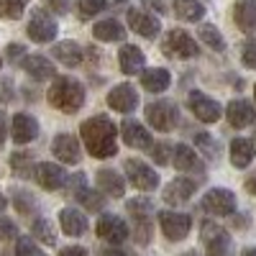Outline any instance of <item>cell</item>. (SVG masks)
<instances>
[{"mask_svg": "<svg viewBox=\"0 0 256 256\" xmlns=\"http://www.w3.org/2000/svg\"><path fill=\"white\" fill-rule=\"evenodd\" d=\"M141 84L148 90V92H164L169 84H172V77L164 67H156V70H146L144 77H141Z\"/></svg>", "mask_w": 256, "mask_h": 256, "instance_id": "83f0119b", "label": "cell"}, {"mask_svg": "<svg viewBox=\"0 0 256 256\" xmlns=\"http://www.w3.org/2000/svg\"><path fill=\"white\" fill-rule=\"evenodd\" d=\"M59 223H62V230L67 233V236H82V233L88 230V220H84V216L74 208H64L59 212Z\"/></svg>", "mask_w": 256, "mask_h": 256, "instance_id": "cb8c5ba5", "label": "cell"}, {"mask_svg": "<svg viewBox=\"0 0 256 256\" xmlns=\"http://www.w3.org/2000/svg\"><path fill=\"white\" fill-rule=\"evenodd\" d=\"M16 256H46L31 238H18L16 244Z\"/></svg>", "mask_w": 256, "mask_h": 256, "instance_id": "74e56055", "label": "cell"}, {"mask_svg": "<svg viewBox=\"0 0 256 256\" xmlns=\"http://www.w3.org/2000/svg\"><path fill=\"white\" fill-rule=\"evenodd\" d=\"M226 118L233 128H246L256 120V110H254V105L246 102V100H233L228 102V108H226Z\"/></svg>", "mask_w": 256, "mask_h": 256, "instance_id": "ac0fdd59", "label": "cell"}, {"mask_svg": "<svg viewBox=\"0 0 256 256\" xmlns=\"http://www.w3.org/2000/svg\"><path fill=\"white\" fill-rule=\"evenodd\" d=\"M0 67H3V56H0Z\"/></svg>", "mask_w": 256, "mask_h": 256, "instance_id": "db71d44e", "label": "cell"}, {"mask_svg": "<svg viewBox=\"0 0 256 256\" xmlns=\"http://www.w3.org/2000/svg\"><path fill=\"white\" fill-rule=\"evenodd\" d=\"M246 192H251V195H256V174H251L246 180Z\"/></svg>", "mask_w": 256, "mask_h": 256, "instance_id": "7dc6e473", "label": "cell"}, {"mask_svg": "<svg viewBox=\"0 0 256 256\" xmlns=\"http://www.w3.org/2000/svg\"><path fill=\"white\" fill-rule=\"evenodd\" d=\"M120 136H123L126 146H131V148H148V146H152V136H148V131L138 120H131V118L123 120Z\"/></svg>", "mask_w": 256, "mask_h": 256, "instance_id": "d6986e66", "label": "cell"}, {"mask_svg": "<svg viewBox=\"0 0 256 256\" xmlns=\"http://www.w3.org/2000/svg\"><path fill=\"white\" fill-rule=\"evenodd\" d=\"M46 3H49V8L56 10V13H67V8H70V0H46Z\"/></svg>", "mask_w": 256, "mask_h": 256, "instance_id": "f6af8a7d", "label": "cell"}, {"mask_svg": "<svg viewBox=\"0 0 256 256\" xmlns=\"http://www.w3.org/2000/svg\"><path fill=\"white\" fill-rule=\"evenodd\" d=\"M198 190V180H187V177H177L172 180L166 187H164V202L169 205H180V202H187Z\"/></svg>", "mask_w": 256, "mask_h": 256, "instance_id": "9a60e30c", "label": "cell"}, {"mask_svg": "<svg viewBox=\"0 0 256 256\" xmlns=\"http://www.w3.org/2000/svg\"><path fill=\"white\" fill-rule=\"evenodd\" d=\"M164 54L172 56V59H195L198 56V44L187 31L182 28H172L164 36V44H162Z\"/></svg>", "mask_w": 256, "mask_h": 256, "instance_id": "3957f363", "label": "cell"}, {"mask_svg": "<svg viewBox=\"0 0 256 256\" xmlns=\"http://www.w3.org/2000/svg\"><path fill=\"white\" fill-rule=\"evenodd\" d=\"M159 226H162L164 236L169 241H182V238H187V233L192 228V218L184 216V212H169V210H164V212H159Z\"/></svg>", "mask_w": 256, "mask_h": 256, "instance_id": "9c48e42d", "label": "cell"}, {"mask_svg": "<svg viewBox=\"0 0 256 256\" xmlns=\"http://www.w3.org/2000/svg\"><path fill=\"white\" fill-rule=\"evenodd\" d=\"M254 141L251 138H233L230 141V164L236 169H246L251 162H254Z\"/></svg>", "mask_w": 256, "mask_h": 256, "instance_id": "44dd1931", "label": "cell"}, {"mask_svg": "<svg viewBox=\"0 0 256 256\" xmlns=\"http://www.w3.org/2000/svg\"><path fill=\"white\" fill-rule=\"evenodd\" d=\"M59 256H88V251L80 248V246H70V248H62Z\"/></svg>", "mask_w": 256, "mask_h": 256, "instance_id": "bcb514c9", "label": "cell"}, {"mask_svg": "<svg viewBox=\"0 0 256 256\" xmlns=\"http://www.w3.org/2000/svg\"><path fill=\"white\" fill-rule=\"evenodd\" d=\"M80 136L95 159H108L118 152V128L105 116L88 118L80 126Z\"/></svg>", "mask_w": 256, "mask_h": 256, "instance_id": "6da1fadb", "label": "cell"}, {"mask_svg": "<svg viewBox=\"0 0 256 256\" xmlns=\"http://www.w3.org/2000/svg\"><path fill=\"white\" fill-rule=\"evenodd\" d=\"M6 208H8V200H6V198H3V192H0V212H3V210H6Z\"/></svg>", "mask_w": 256, "mask_h": 256, "instance_id": "816d5d0a", "label": "cell"}, {"mask_svg": "<svg viewBox=\"0 0 256 256\" xmlns=\"http://www.w3.org/2000/svg\"><path fill=\"white\" fill-rule=\"evenodd\" d=\"M202 241H205L208 256H230V236L218 223L212 220L202 223Z\"/></svg>", "mask_w": 256, "mask_h": 256, "instance_id": "8992f818", "label": "cell"}, {"mask_svg": "<svg viewBox=\"0 0 256 256\" xmlns=\"http://www.w3.org/2000/svg\"><path fill=\"white\" fill-rule=\"evenodd\" d=\"M92 36L98 41H120L126 36V31H123V26L118 24L116 18H105V20H100V24H95Z\"/></svg>", "mask_w": 256, "mask_h": 256, "instance_id": "f1b7e54d", "label": "cell"}, {"mask_svg": "<svg viewBox=\"0 0 256 256\" xmlns=\"http://www.w3.org/2000/svg\"><path fill=\"white\" fill-rule=\"evenodd\" d=\"M10 136L16 144H28L38 136V123L28 113H16L10 120Z\"/></svg>", "mask_w": 256, "mask_h": 256, "instance_id": "5bb4252c", "label": "cell"}, {"mask_svg": "<svg viewBox=\"0 0 256 256\" xmlns=\"http://www.w3.org/2000/svg\"><path fill=\"white\" fill-rule=\"evenodd\" d=\"M74 198L88 208V210H102V205H105V200H102V195H98V192H92L90 187H82V190H77L74 192Z\"/></svg>", "mask_w": 256, "mask_h": 256, "instance_id": "836d02e7", "label": "cell"}, {"mask_svg": "<svg viewBox=\"0 0 256 256\" xmlns=\"http://www.w3.org/2000/svg\"><path fill=\"white\" fill-rule=\"evenodd\" d=\"M174 16L182 20H200L205 16V6L200 0H174Z\"/></svg>", "mask_w": 256, "mask_h": 256, "instance_id": "f546056e", "label": "cell"}, {"mask_svg": "<svg viewBox=\"0 0 256 256\" xmlns=\"http://www.w3.org/2000/svg\"><path fill=\"white\" fill-rule=\"evenodd\" d=\"M144 3H146V6H148V8H156V10H159V13H162V10H164V8H162V3H159V0H144Z\"/></svg>", "mask_w": 256, "mask_h": 256, "instance_id": "f907efd6", "label": "cell"}, {"mask_svg": "<svg viewBox=\"0 0 256 256\" xmlns=\"http://www.w3.org/2000/svg\"><path fill=\"white\" fill-rule=\"evenodd\" d=\"M31 166H34V162H31V154H26V152H16L10 156V169H13L18 177H28L31 174Z\"/></svg>", "mask_w": 256, "mask_h": 256, "instance_id": "e575fe53", "label": "cell"}, {"mask_svg": "<svg viewBox=\"0 0 256 256\" xmlns=\"http://www.w3.org/2000/svg\"><path fill=\"white\" fill-rule=\"evenodd\" d=\"M254 95H256V88H254Z\"/></svg>", "mask_w": 256, "mask_h": 256, "instance_id": "11a10c76", "label": "cell"}, {"mask_svg": "<svg viewBox=\"0 0 256 256\" xmlns=\"http://www.w3.org/2000/svg\"><path fill=\"white\" fill-rule=\"evenodd\" d=\"M152 156H154L156 164H166L169 159H172V154H169L164 146H154V148H152Z\"/></svg>", "mask_w": 256, "mask_h": 256, "instance_id": "7bdbcfd3", "label": "cell"}, {"mask_svg": "<svg viewBox=\"0 0 256 256\" xmlns=\"http://www.w3.org/2000/svg\"><path fill=\"white\" fill-rule=\"evenodd\" d=\"M241 62L248 70H256V38H248L241 49Z\"/></svg>", "mask_w": 256, "mask_h": 256, "instance_id": "f35d334b", "label": "cell"}, {"mask_svg": "<svg viewBox=\"0 0 256 256\" xmlns=\"http://www.w3.org/2000/svg\"><path fill=\"white\" fill-rule=\"evenodd\" d=\"M6 134H8V118L0 110V152H3V146H6Z\"/></svg>", "mask_w": 256, "mask_h": 256, "instance_id": "ee69618b", "label": "cell"}, {"mask_svg": "<svg viewBox=\"0 0 256 256\" xmlns=\"http://www.w3.org/2000/svg\"><path fill=\"white\" fill-rule=\"evenodd\" d=\"M28 6V0H0V18H10V20H18L24 16Z\"/></svg>", "mask_w": 256, "mask_h": 256, "instance_id": "1f68e13d", "label": "cell"}, {"mask_svg": "<svg viewBox=\"0 0 256 256\" xmlns=\"http://www.w3.org/2000/svg\"><path fill=\"white\" fill-rule=\"evenodd\" d=\"M24 70H26L34 80H52V77H56L54 64H52L44 54H31V56H26V59H24Z\"/></svg>", "mask_w": 256, "mask_h": 256, "instance_id": "603a6c76", "label": "cell"}, {"mask_svg": "<svg viewBox=\"0 0 256 256\" xmlns=\"http://www.w3.org/2000/svg\"><path fill=\"white\" fill-rule=\"evenodd\" d=\"M172 162H174V166L180 169V172H200V174H202V162H200V156L195 154V148H190V146H184V144H177V146L172 148Z\"/></svg>", "mask_w": 256, "mask_h": 256, "instance_id": "ffe728a7", "label": "cell"}, {"mask_svg": "<svg viewBox=\"0 0 256 256\" xmlns=\"http://www.w3.org/2000/svg\"><path fill=\"white\" fill-rule=\"evenodd\" d=\"M128 212H134V218H148L152 216V202L146 198H138V200H128Z\"/></svg>", "mask_w": 256, "mask_h": 256, "instance_id": "8d00e7d4", "label": "cell"}, {"mask_svg": "<svg viewBox=\"0 0 256 256\" xmlns=\"http://www.w3.org/2000/svg\"><path fill=\"white\" fill-rule=\"evenodd\" d=\"M177 118H180V110L177 105L166 102V100H156L152 105H146V120L148 126H154V131H172V128L177 126Z\"/></svg>", "mask_w": 256, "mask_h": 256, "instance_id": "277c9868", "label": "cell"}, {"mask_svg": "<svg viewBox=\"0 0 256 256\" xmlns=\"http://www.w3.org/2000/svg\"><path fill=\"white\" fill-rule=\"evenodd\" d=\"M198 36L202 38V44H208L212 52H223L226 49V41H223V34L216 28V26H200Z\"/></svg>", "mask_w": 256, "mask_h": 256, "instance_id": "4dcf8cb0", "label": "cell"}, {"mask_svg": "<svg viewBox=\"0 0 256 256\" xmlns=\"http://www.w3.org/2000/svg\"><path fill=\"white\" fill-rule=\"evenodd\" d=\"M123 166H126L128 180L134 182V187H138V190H144V192H152V190L159 187V174H156L148 164H144L141 159H126Z\"/></svg>", "mask_w": 256, "mask_h": 256, "instance_id": "52a82bcc", "label": "cell"}, {"mask_svg": "<svg viewBox=\"0 0 256 256\" xmlns=\"http://www.w3.org/2000/svg\"><path fill=\"white\" fill-rule=\"evenodd\" d=\"M128 26L144 38H156L159 31H162V24H159L156 16L146 13V10H136V8L128 10Z\"/></svg>", "mask_w": 256, "mask_h": 256, "instance_id": "8fae6325", "label": "cell"}, {"mask_svg": "<svg viewBox=\"0 0 256 256\" xmlns=\"http://www.w3.org/2000/svg\"><path fill=\"white\" fill-rule=\"evenodd\" d=\"M187 105H190V110L195 113V118L202 120V123H216V120H220V105H218V100L208 98L205 92H190Z\"/></svg>", "mask_w": 256, "mask_h": 256, "instance_id": "30bf717a", "label": "cell"}, {"mask_svg": "<svg viewBox=\"0 0 256 256\" xmlns=\"http://www.w3.org/2000/svg\"><path fill=\"white\" fill-rule=\"evenodd\" d=\"M98 236L108 244H123L128 238V226L118 216H102L98 220Z\"/></svg>", "mask_w": 256, "mask_h": 256, "instance_id": "4fadbf2b", "label": "cell"}, {"mask_svg": "<svg viewBox=\"0 0 256 256\" xmlns=\"http://www.w3.org/2000/svg\"><path fill=\"white\" fill-rule=\"evenodd\" d=\"M10 100V92H8V84H3L0 88V102H8Z\"/></svg>", "mask_w": 256, "mask_h": 256, "instance_id": "681fc988", "label": "cell"}, {"mask_svg": "<svg viewBox=\"0 0 256 256\" xmlns=\"http://www.w3.org/2000/svg\"><path fill=\"white\" fill-rule=\"evenodd\" d=\"M98 187L108 198H123V192H126V182L113 172V169H100L98 172Z\"/></svg>", "mask_w": 256, "mask_h": 256, "instance_id": "d4e9b609", "label": "cell"}, {"mask_svg": "<svg viewBox=\"0 0 256 256\" xmlns=\"http://www.w3.org/2000/svg\"><path fill=\"white\" fill-rule=\"evenodd\" d=\"M108 0H77V8H80V16L82 18H92L98 16L100 10H105Z\"/></svg>", "mask_w": 256, "mask_h": 256, "instance_id": "d590c367", "label": "cell"}, {"mask_svg": "<svg viewBox=\"0 0 256 256\" xmlns=\"http://www.w3.org/2000/svg\"><path fill=\"white\" fill-rule=\"evenodd\" d=\"M16 236V223L8 218H0V241H10Z\"/></svg>", "mask_w": 256, "mask_h": 256, "instance_id": "b9f144b4", "label": "cell"}, {"mask_svg": "<svg viewBox=\"0 0 256 256\" xmlns=\"http://www.w3.org/2000/svg\"><path fill=\"white\" fill-rule=\"evenodd\" d=\"M233 20L241 31H251L256 26V0H241L233 8Z\"/></svg>", "mask_w": 256, "mask_h": 256, "instance_id": "484cf974", "label": "cell"}, {"mask_svg": "<svg viewBox=\"0 0 256 256\" xmlns=\"http://www.w3.org/2000/svg\"><path fill=\"white\" fill-rule=\"evenodd\" d=\"M67 172L59 166V164H52V162H41L36 166V182L44 187V190H59L64 187V182H67Z\"/></svg>", "mask_w": 256, "mask_h": 256, "instance_id": "2e32d148", "label": "cell"}, {"mask_svg": "<svg viewBox=\"0 0 256 256\" xmlns=\"http://www.w3.org/2000/svg\"><path fill=\"white\" fill-rule=\"evenodd\" d=\"M52 54L56 56V62L64 64V67H80L82 64V49L74 44V41H59Z\"/></svg>", "mask_w": 256, "mask_h": 256, "instance_id": "4316f807", "label": "cell"}, {"mask_svg": "<svg viewBox=\"0 0 256 256\" xmlns=\"http://www.w3.org/2000/svg\"><path fill=\"white\" fill-rule=\"evenodd\" d=\"M108 105L118 113H134V108L138 105V92L134 90V84L123 82L108 92Z\"/></svg>", "mask_w": 256, "mask_h": 256, "instance_id": "7c38bea8", "label": "cell"}, {"mask_svg": "<svg viewBox=\"0 0 256 256\" xmlns=\"http://www.w3.org/2000/svg\"><path fill=\"white\" fill-rule=\"evenodd\" d=\"M56 31H59L56 20L46 10H41V8L31 10V20L26 26V34H28L31 41H36V44H49V41L56 36Z\"/></svg>", "mask_w": 256, "mask_h": 256, "instance_id": "5b68a950", "label": "cell"}, {"mask_svg": "<svg viewBox=\"0 0 256 256\" xmlns=\"http://www.w3.org/2000/svg\"><path fill=\"white\" fill-rule=\"evenodd\" d=\"M49 105L62 113H77L84 105V88L72 77H56L49 90Z\"/></svg>", "mask_w": 256, "mask_h": 256, "instance_id": "7a4b0ae2", "label": "cell"}, {"mask_svg": "<svg viewBox=\"0 0 256 256\" xmlns=\"http://www.w3.org/2000/svg\"><path fill=\"white\" fill-rule=\"evenodd\" d=\"M34 236H36L41 244H46V246H54V244H56V233H54V228H52V220H46V218H38V220L34 223Z\"/></svg>", "mask_w": 256, "mask_h": 256, "instance_id": "d6a6232c", "label": "cell"}, {"mask_svg": "<svg viewBox=\"0 0 256 256\" xmlns=\"http://www.w3.org/2000/svg\"><path fill=\"white\" fill-rule=\"evenodd\" d=\"M8 56H13V54H24V46H20V44H8Z\"/></svg>", "mask_w": 256, "mask_h": 256, "instance_id": "c3c4849f", "label": "cell"}, {"mask_svg": "<svg viewBox=\"0 0 256 256\" xmlns=\"http://www.w3.org/2000/svg\"><path fill=\"white\" fill-rule=\"evenodd\" d=\"M244 256H256V248H246V251H244Z\"/></svg>", "mask_w": 256, "mask_h": 256, "instance_id": "f5cc1de1", "label": "cell"}, {"mask_svg": "<svg viewBox=\"0 0 256 256\" xmlns=\"http://www.w3.org/2000/svg\"><path fill=\"white\" fill-rule=\"evenodd\" d=\"M195 144L202 148L208 156H218V144L212 141V136H208V134H198V136H195Z\"/></svg>", "mask_w": 256, "mask_h": 256, "instance_id": "60d3db41", "label": "cell"}, {"mask_svg": "<svg viewBox=\"0 0 256 256\" xmlns=\"http://www.w3.org/2000/svg\"><path fill=\"white\" fill-rule=\"evenodd\" d=\"M202 208L210 212V216H233V212H236V195H233L230 190L216 187V190L205 192Z\"/></svg>", "mask_w": 256, "mask_h": 256, "instance_id": "ba28073f", "label": "cell"}, {"mask_svg": "<svg viewBox=\"0 0 256 256\" xmlns=\"http://www.w3.org/2000/svg\"><path fill=\"white\" fill-rule=\"evenodd\" d=\"M13 198H16V200H13V205H16L20 212H31V210H34V205H36V202H34V195H28V192H24V190H18Z\"/></svg>", "mask_w": 256, "mask_h": 256, "instance_id": "ab89813d", "label": "cell"}, {"mask_svg": "<svg viewBox=\"0 0 256 256\" xmlns=\"http://www.w3.org/2000/svg\"><path fill=\"white\" fill-rule=\"evenodd\" d=\"M52 152L64 164H77L80 162V141L74 136H70V134H59V136H54Z\"/></svg>", "mask_w": 256, "mask_h": 256, "instance_id": "e0dca14e", "label": "cell"}, {"mask_svg": "<svg viewBox=\"0 0 256 256\" xmlns=\"http://www.w3.org/2000/svg\"><path fill=\"white\" fill-rule=\"evenodd\" d=\"M118 62H120V70H123L126 74H136V72L144 70L146 56H144V52H141L138 46L126 44V46H120V52H118Z\"/></svg>", "mask_w": 256, "mask_h": 256, "instance_id": "7402d4cb", "label": "cell"}]
</instances>
